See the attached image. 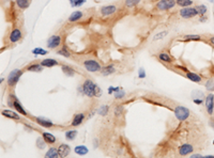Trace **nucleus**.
<instances>
[{
  "label": "nucleus",
  "mask_w": 214,
  "mask_h": 158,
  "mask_svg": "<svg viewBox=\"0 0 214 158\" xmlns=\"http://www.w3.org/2000/svg\"><path fill=\"white\" fill-rule=\"evenodd\" d=\"M83 92L89 97H93V96H100L102 91L92 80L87 79L83 84Z\"/></svg>",
  "instance_id": "nucleus-1"
},
{
  "label": "nucleus",
  "mask_w": 214,
  "mask_h": 158,
  "mask_svg": "<svg viewBox=\"0 0 214 158\" xmlns=\"http://www.w3.org/2000/svg\"><path fill=\"white\" fill-rule=\"evenodd\" d=\"M174 111L175 115L179 121H185L190 116V110L184 106H177Z\"/></svg>",
  "instance_id": "nucleus-2"
},
{
  "label": "nucleus",
  "mask_w": 214,
  "mask_h": 158,
  "mask_svg": "<svg viewBox=\"0 0 214 158\" xmlns=\"http://www.w3.org/2000/svg\"><path fill=\"white\" fill-rule=\"evenodd\" d=\"M196 15H198V11L196 8H182L180 10V16L182 18H185V19H188V18H193Z\"/></svg>",
  "instance_id": "nucleus-3"
},
{
  "label": "nucleus",
  "mask_w": 214,
  "mask_h": 158,
  "mask_svg": "<svg viewBox=\"0 0 214 158\" xmlns=\"http://www.w3.org/2000/svg\"><path fill=\"white\" fill-rule=\"evenodd\" d=\"M84 67H85L88 72H92V73L99 72V71L102 70L101 64L94 60H86L85 62H84Z\"/></svg>",
  "instance_id": "nucleus-4"
},
{
  "label": "nucleus",
  "mask_w": 214,
  "mask_h": 158,
  "mask_svg": "<svg viewBox=\"0 0 214 158\" xmlns=\"http://www.w3.org/2000/svg\"><path fill=\"white\" fill-rule=\"evenodd\" d=\"M176 0H160V1L156 3V8L161 11H166L170 10L176 6Z\"/></svg>",
  "instance_id": "nucleus-5"
},
{
  "label": "nucleus",
  "mask_w": 214,
  "mask_h": 158,
  "mask_svg": "<svg viewBox=\"0 0 214 158\" xmlns=\"http://www.w3.org/2000/svg\"><path fill=\"white\" fill-rule=\"evenodd\" d=\"M22 75H23V72L20 70L12 71V72L10 73V75H9V77H8V84H9V86H10V87L15 86V84L18 82V80H19Z\"/></svg>",
  "instance_id": "nucleus-6"
},
{
  "label": "nucleus",
  "mask_w": 214,
  "mask_h": 158,
  "mask_svg": "<svg viewBox=\"0 0 214 158\" xmlns=\"http://www.w3.org/2000/svg\"><path fill=\"white\" fill-rule=\"evenodd\" d=\"M193 152H194V146L190 143L181 144L178 148V154L180 156H186V155H188L190 153Z\"/></svg>",
  "instance_id": "nucleus-7"
},
{
  "label": "nucleus",
  "mask_w": 214,
  "mask_h": 158,
  "mask_svg": "<svg viewBox=\"0 0 214 158\" xmlns=\"http://www.w3.org/2000/svg\"><path fill=\"white\" fill-rule=\"evenodd\" d=\"M61 44L60 35H53L47 41V47L48 48H57Z\"/></svg>",
  "instance_id": "nucleus-8"
},
{
  "label": "nucleus",
  "mask_w": 214,
  "mask_h": 158,
  "mask_svg": "<svg viewBox=\"0 0 214 158\" xmlns=\"http://www.w3.org/2000/svg\"><path fill=\"white\" fill-rule=\"evenodd\" d=\"M206 107H207V111H208L209 114H212L213 110H214V95L212 93H210L206 98Z\"/></svg>",
  "instance_id": "nucleus-9"
},
{
  "label": "nucleus",
  "mask_w": 214,
  "mask_h": 158,
  "mask_svg": "<svg viewBox=\"0 0 214 158\" xmlns=\"http://www.w3.org/2000/svg\"><path fill=\"white\" fill-rule=\"evenodd\" d=\"M59 157H67L71 153V148L68 144H60L58 148Z\"/></svg>",
  "instance_id": "nucleus-10"
},
{
  "label": "nucleus",
  "mask_w": 214,
  "mask_h": 158,
  "mask_svg": "<svg viewBox=\"0 0 214 158\" xmlns=\"http://www.w3.org/2000/svg\"><path fill=\"white\" fill-rule=\"evenodd\" d=\"M117 6H105L101 9V14L103 16H108V15H111L113 13L117 12Z\"/></svg>",
  "instance_id": "nucleus-11"
},
{
  "label": "nucleus",
  "mask_w": 214,
  "mask_h": 158,
  "mask_svg": "<svg viewBox=\"0 0 214 158\" xmlns=\"http://www.w3.org/2000/svg\"><path fill=\"white\" fill-rule=\"evenodd\" d=\"M20 38H22V31H20L19 29H14V30L10 33L9 40H10L11 43H15V42H17V41H19Z\"/></svg>",
  "instance_id": "nucleus-12"
},
{
  "label": "nucleus",
  "mask_w": 214,
  "mask_h": 158,
  "mask_svg": "<svg viewBox=\"0 0 214 158\" xmlns=\"http://www.w3.org/2000/svg\"><path fill=\"white\" fill-rule=\"evenodd\" d=\"M1 114L6 116V118H8V119H13V120H16V121L20 120L19 114L16 113V112L13 111V110H2Z\"/></svg>",
  "instance_id": "nucleus-13"
},
{
  "label": "nucleus",
  "mask_w": 214,
  "mask_h": 158,
  "mask_svg": "<svg viewBox=\"0 0 214 158\" xmlns=\"http://www.w3.org/2000/svg\"><path fill=\"white\" fill-rule=\"evenodd\" d=\"M84 120H85V114L84 113L75 114L72 121V126H78V125H80L84 122Z\"/></svg>",
  "instance_id": "nucleus-14"
},
{
  "label": "nucleus",
  "mask_w": 214,
  "mask_h": 158,
  "mask_svg": "<svg viewBox=\"0 0 214 158\" xmlns=\"http://www.w3.org/2000/svg\"><path fill=\"white\" fill-rule=\"evenodd\" d=\"M36 123H38L39 125H41V126L43 127H53L54 126V123L51 122V121L47 120V119H44V118H36L35 119Z\"/></svg>",
  "instance_id": "nucleus-15"
},
{
  "label": "nucleus",
  "mask_w": 214,
  "mask_h": 158,
  "mask_svg": "<svg viewBox=\"0 0 214 158\" xmlns=\"http://www.w3.org/2000/svg\"><path fill=\"white\" fill-rule=\"evenodd\" d=\"M44 67H53L55 65H58V61L55 60V59H44V60L41 62Z\"/></svg>",
  "instance_id": "nucleus-16"
},
{
  "label": "nucleus",
  "mask_w": 214,
  "mask_h": 158,
  "mask_svg": "<svg viewBox=\"0 0 214 158\" xmlns=\"http://www.w3.org/2000/svg\"><path fill=\"white\" fill-rule=\"evenodd\" d=\"M26 70L30 71V72H41L43 70V65L41 63H33L27 66Z\"/></svg>",
  "instance_id": "nucleus-17"
},
{
  "label": "nucleus",
  "mask_w": 214,
  "mask_h": 158,
  "mask_svg": "<svg viewBox=\"0 0 214 158\" xmlns=\"http://www.w3.org/2000/svg\"><path fill=\"white\" fill-rule=\"evenodd\" d=\"M13 107L15 108V110H17L19 113H22L23 115H27V112L26 110L24 109V107L22 106V105L19 104V102L16 99V98H14V102H13Z\"/></svg>",
  "instance_id": "nucleus-18"
},
{
  "label": "nucleus",
  "mask_w": 214,
  "mask_h": 158,
  "mask_svg": "<svg viewBox=\"0 0 214 158\" xmlns=\"http://www.w3.org/2000/svg\"><path fill=\"white\" fill-rule=\"evenodd\" d=\"M42 136H43V139L46 141V143L53 144V143L56 142V138H55V136H53L51 134H49V132H43Z\"/></svg>",
  "instance_id": "nucleus-19"
},
{
  "label": "nucleus",
  "mask_w": 214,
  "mask_h": 158,
  "mask_svg": "<svg viewBox=\"0 0 214 158\" xmlns=\"http://www.w3.org/2000/svg\"><path fill=\"white\" fill-rule=\"evenodd\" d=\"M83 17V13L80 12V11H75V12H73L71 15H70L69 17V20L70 22H77V20H79L80 18Z\"/></svg>",
  "instance_id": "nucleus-20"
},
{
  "label": "nucleus",
  "mask_w": 214,
  "mask_h": 158,
  "mask_svg": "<svg viewBox=\"0 0 214 158\" xmlns=\"http://www.w3.org/2000/svg\"><path fill=\"white\" fill-rule=\"evenodd\" d=\"M59 156V152H58V148H51L47 153L45 154V157H48V158H56Z\"/></svg>",
  "instance_id": "nucleus-21"
},
{
  "label": "nucleus",
  "mask_w": 214,
  "mask_h": 158,
  "mask_svg": "<svg viewBox=\"0 0 214 158\" xmlns=\"http://www.w3.org/2000/svg\"><path fill=\"white\" fill-rule=\"evenodd\" d=\"M186 78H188L190 80H192V81L194 82H200L201 81V77L199 76V75L195 74V73H186Z\"/></svg>",
  "instance_id": "nucleus-22"
},
{
  "label": "nucleus",
  "mask_w": 214,
  "mask_h": 158,
  "mask_svg": "<svg viewBox=\"0 0 214 158\" xmlns=\"http://www.w3.org/2000/svg\"><path fill=\"white\" fill-rule=\"evenodd\" d=\"M158 59L166 63H170L172 61V58L167 54V52H161V54L158 55Z\"/></svg>",
  "instance_id": "nucleus-23"
},
{
  "label": "nucleus",
  "mask_w": 214,
  "mask_h": 158,
  "mask_svg": "<svg viewBox=\"0 0 214 158\" xmlns=\"http://www.w3.org/2000/svg\"><path fill=\"white\" fill-rule=\"evenodd\" d=\"M61 68H62V72L64 73L65 75H67V76H74L75 75V71L73 70L72 67H70V66H68V65H64V64H63L62 66H61Z\"/></svg>",
  "instance_id": "nucleus-24"
},
{
  "label": "nucleus",
  "mask_w": 214,
  "mask_h": 158,
  "mask_svg": "<svg viewBox=\"0 0 214 158\" xmlns=\"http://www.w3.org/2000/svg\"><path fill=\"white\" fill-rule=\"evenodd\" d=\"M75 153L77 155H86L88 153V148L85 145H78L75 148Z\"/></svg>",
  "instance_id": "nucleus-25"
},
{
  "label": "nucleus",
  "mask_w": 214,
  "mask_h": 158,
  "mask_svg": "<svg viewBox=\"0 0 214 158\" xmlns=\"http://www.w3.org/2000/svg\"><path fill=\"white\" fill-rule=\"evenodd\" d=\"M177 4L181 8H186V6H190L193 4L192 0H176Z\"/></svg>",
  "instance_id": "nucleus-26"
},
{
  "label": "nucleus",
  "mask_w": 214,
  "mask_h": 158,
  "mask_svg": "<svg viewBox=\"0 0 214 158\" xmlns=\"http://www.w3.org/2000/svg\"><path fill=\"white\" fill-rule=\"evenodd\" d=\"M16 4L20 9H27L30 4V0H16Z\"/></svg>",
  "instance_id": "nucleus-27"
},
{
  "label": "nucleus",
  "mask_w": 214,
  "mask_h": 158,
  "mask_svg": "<svg viewBox=\"0 0 214 158\" xmlns=\"http://www.w3.org/2000/svg\"><path fill=\"white\" fill-rule=\"evenodd\" d=\"M113 72H115V67H113V65H108V66H106V67H104L103 70H102V74H103L104 76H107V75L113 74Z\"/></svg>",
  "instance_id": "nucleus-28"
},
{
  "label": "nucleus",
  "mask_w": 214,
  "mask_h": 158,
  "mask_svg": "<svg viewBox=\"0 0 214 158\" xmlns=\"http://www.w3.org/2000/svg\"><path fill=\"white\" fill-rule=\"evenodd\" d=\"M76 136H77V130H69V132H67V134H65V138L70 141L74 140Z\"/></svg>",
  "instance_id": "nucleus-29"
},
{
  "label": "nucleus",
  "mask_w": 214,
  "mask_h": 158,
  "mask_svg": "<svg viewBox=\"0 0 214 158\" xmlns=\"http://www.w3.org/2000/svg\"><path fill=\"white\" fill-rule=\"evenodd\" d=\"M184 41H199L200 36L196 35V34H187V35L184 36Z\"/></svg>",
  "instance_id": "nucleus-30"
},
{
  "label": "nucleus",
  "mask_w": 214,
  "mask_h": 158,
  "mask_svg": "<svg viewBox=\"0 0 214 158\" xmlns=\"http://www.w3.org/2000/svg\"><path fill=\"white\" fill-rule=\"evenodd\" d=\"M58 54L61 55V56H63V57H67V58H69L70 57V51L68 50L67 46H63L60 50H58Z\"/></svg>",
  "instance_id": "nucleus-31"
},
{
  "label": "nucleus",
  "mask_w": 214,
  "mask_h": 158,
  "mask_svg": "<svg viewBox=\"0 0 214 158\" xmlns=\"http://www.w3.org/2000/svg\"><path fill=\"white\" fill-rule=\"evenodd\" d=\"M140 0H126L125 1V6L126 8H132V6H135L137 3H139Z\"/></svg>",
  "instance_id": "nucleus-32"
},
{
  "label": "nucleus",
  "mask_w": 214,
  "mask_h": 158,
  "mask_svg": "<svg viewBox=\"0 0 214 158\" xmlns=\"http://www.w3.org/2000/svg\"><path fill=\"white\" fill-rule=\"evenodd\" d=\"M196 9H197V11H198V14H204V13L207 12V8H206V6H196Z\"/></svg>",
  "instance_id": "nucleus-33"
},
{
  "label": "nucleus",
  "mask_w": 214,
  "mask_h": 158,
  "mask_svg": "<svg viewBox=\"0 0 214 158\" xmlns=\"http://www.w3.org/2000/svg\"><path fill=\"white\" fill-rule=\"evenodd\" d=\"M168 34V32L167 31H163V32H161V33H158V34H156L155 36H154V38L153 40L154 41H156V40H161V38H163L164 36H166Z\"/></svg>",
  "instance_id": "nucleus-34"
},
{
  "label": "nucleus",
  "mask_w": 214,
  "mask_h": 158,
  "mask_svg": "<svg viewBox=\"0 0 214 158\" xmlns=\"http://www.w3.org/2000/svg\"><path fill=\"white\" fill-rule=\"evenodd\" d=\"M32 52L35 55H46L47 54L46 50H43L42 48H35V49L32 50Z\"/></svg>",
  "instance_id": "nucleus-35"
},
{
  "label": "nucleus",
  "mask_w": 214,
  "mask_h": 158,
  "mask_svg": "<svg viewBox=\"0 0 214 158\" xmlns=\"http://www.w3.org/2000/svg\"><path fill=\"white\" fill-rule=\"evenodd\" d=\"M36 143H38V146H40V148H43L45 146V143H46V141L44 140V139H38V141H36Z\"/></svg>",
  "instance_id": "nucleus-36"
},
{
  "label": "nucleus",
  "mask_w": 214,
  "mask_h": 158,
  "mask_svg": "<svg viewBox=\"0 0 214 158\" xmlns=\"http://www.w3.org/2000/svg\"><path fill=\"white\" fill-rule=\"evenodd\" d=\"M72 1V4L74 6H80V4H83L84 2H85V0H76V1H73V0H71Z\"/></svg>",
  "instance_id": "nucleus-37"
},
{
  "label": "nucleus",
  "mask_w": 214,
  "mask_h": 158,
  "mask_svg": "<svg viewBox=\"0 0 214 158\" xmlns=\"http://www.w3.org/2000/svg\"><path fill=\"white\" fill-rule=\"evenodd\" d=\"M212 84H213V81H212V80H209V81L207 82V84H206L207 89H208V90H214V87L212 86Z\"/></svg>",
  "instance_id": "nucleus-38"
},
{
  "label": "nucleus",
  "mask_w": 214,
  "mask_h": 158,
  "mask_svg": "<svg viewBox=\"0 0 214 158\" xmlns=\"http://www.w3.org/2000/svg\"><path fill=\"white\" fill-rule=\"evenodd\" d=\"M101 110H102V111H99V112H100V114H106L107 112H108V107H107V106L102 107Z\"/></svg>",
  "instance_id": "nucleus-39"
},
{
  "label": "nucleus",
  "mask_w": 214,
  "mask_h": 158,
  "mask_svg": "<svg viewBox=\"0 0 214 158\" xmlns=\"http://www.w3.org/2000/svg\"><path fill=\"white\" fill-rule=\"evenodd\" d=\"M115 96H116V98H121L124 96V92H118V93H116Z\"/></svg>",
  "instance_id": "nucleus-40"
},
{
  "label": "nucleus",
  "mask_w": 214,
  "mask_h": 158,
  "mask_svg": "<svg viewBox=\"0 0 214 158\" xmlns=\"http://www.w3.org/2000/svg\"><path fill=\"white\" fill-rule=\"evenodd\" d=\"M191 157H202V156H201V155H200V154H193Z\"/></svg>",
  "instance_id": "nucleus-41"
},
{
  "label": "nucleus",
  "mask_w": 214,
  "mask_h": 158,
  "mask_svg": "<svg viewBox=\"0 0 214 158\" xmlns=\"http://www.w3.org/2000/svg\"><path fill=\"white\" fill-rule=\"evenodd\" d=\"M139 73H140V77H145V73H143V71L140 70Z\"/></svg>",
  "instance_id": "nucleus-42"
},
{
  "label": "nucleus",
  "mask_w": 214,
  "mask_h": 158,
  "mask_svg": "<svg viewBox=\"0 0 214 158\" xmlns=\"http://www.w3.org/2000/svg\"><path fill=\"white\" fill-rule=\"evenodd\" d=\"M210 42H211V44L214 45V36H212V38H210Z\"/></svg>",
  "instance_id": "nucleus-43"
}]
</instances>
